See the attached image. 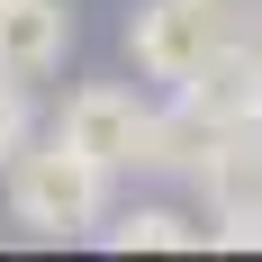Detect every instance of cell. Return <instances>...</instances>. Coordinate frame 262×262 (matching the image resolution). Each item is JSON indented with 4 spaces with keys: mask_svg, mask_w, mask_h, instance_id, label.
<instances>
[{
    "mask_svg": "<svg viewBox=\"0 0 262 262\" xmlns=\"http://www.w3.org/2000/svg\"><path fill=\"white\" fill-rule=\"evenodd\" d=\"M91 235H100L108 253H190L199 226H190L181 208H127V217H100Z\"/></svg>",
    "mask_w": 262,
    "mask_h": 262,
    "instance_id": "cell-7",
    "label": "cell"
},
{
    "mask_svg": "<svg viewBox=\"0 0 262 262\" xmlns=\"http://www.w3.org/2000/svg\"><path fill=\"white\" fill-rule=\"evenodd\" d=\"M154 172H190V154H208V145H226V136H262V54L226 46L208 63V73L172 81V108H154Z\"/></svg>",
    "mask_w": 262,
    "mask_h": 262,
    "instance_id": "cell-1",
    "label": "cell"
},
{
    "mask_svg": "<svg viewBox=\"0 0 262 262\" xmlns=\"http://www.w3.org/2000/svg\"><path fill=\"white\" fill-rule=\"evenodd\" d=\"M226 46H235V9L226 0H136V18H127V54L154 81L208 73Z\"/></svg>",
    "mask_w": 262,
    "mask_h": 262,
    "instance_id": "cell-3",
    "label": "cell"
},
{
    "mask_svg": "<svg viewBox=\"0 0 262 262\" xmlns=\"http://www.w3.org/2000/svg\"><path fill=\"white\" fill-rule=\"evenodd\" d=\"M0 181H9V217H18L27 235H46V244H63V235H91L108 217V172L91 154H73V145H18V154L0 163Z\"/></svg>",
    "mask_w": 262,
    "mask_h": 262,
    "instance_id": "cell-2",
    "label": "cell"
},
{
    "mask_svg": "<svg viewBox=\"0 0 262 262\" xmlns=\"http://www.w3.org/2000/svg\"><path fill=\"white\" fill-rule=\"evenodd\" d=\"M199 190H208V235L235 244V253H262V136H226L208 154H190Z\"/></svg>",
    "mask_w": 262,
    "mask_h": 262,
    "instance_id": "cell-5",
    "label": "cell"
},
{
    "mask_svg": "<svg viewBox=\"0 0 262 262\" xmlns=\"http://www.w3.org/2000/svg\"><path fill=\"white\" fill-rule=\"evenodd\" d=\"M18 145H27V81L0 73V163L18 154Z\"/></svg>",
    "mask_w": 262,
    "mask_h": 262,
    "instance_id": "cell-8",
    "label": "cell"
},
{
    "mask_svg": "<svg viewBox=\"0 0 262 262\" xmlns=\"http://www.w3.org/2000/svg\"><path fill=\"white\" fill-rule=\"evenodd\" d=\"M73 46V9L63 0H0V73L9 81H46Z\"/></svg>",
    "mask_w": 262,
    "mask_h": 262,
    "instance_id": "cell-6",
    "label": "cell"
},
{
    "mask_svg": "<svg viewBox=\"0 0 262 262\" xmlns=\"http://www.w3.org/2000/svg\"><path fill=\"white\" fill-rule=\"evenodd\" d=\"M244 46H253V54H262V0H253V27H244Z\"/></svg>",
    "mask_w": 262,
    "mask_h": 262,
    "instance_id": "cell-9",
    "label": "cell"
},
{
    "mask_svg": "<svg viewBox=\"0 0 262 262\" xmlns=\"http://www.w3.org/2000/svg\"><path fill=\"white\" fill-rule=\"evenodd\" d=\"M154 108L136 100V91H118V81H91V91H73L63 100V118H54V145H73V154H91L100 172H154Z\"/></svg>",
    "mask_w": 262,
    "mask_h": 262,
    "instance_id": "cell-4",
    "label": "cell"
}]
</instances>
